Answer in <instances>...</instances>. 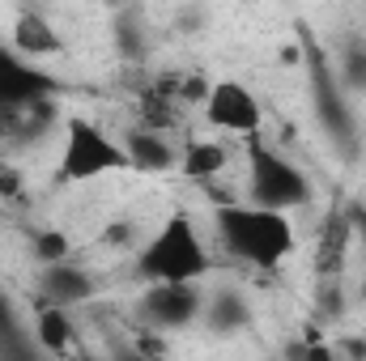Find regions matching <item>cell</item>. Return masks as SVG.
I'll use <instances>...</instances> for the list:
<instances>
[{"mask_svg":"<svg viewBox=\"0 0 366 361\" xmlns=\"http://www.w3.org/2000/svg\"><path fill=\"white\" fill-rule=\"evenodd\" d=\"M213 230L226 255L252 264V268H277L294 255V221L281 208L264 204H222L213 208Z\"/></svg>","mask_w":366,"mask_h":361,"instance_id":"1","label":"cell"},{"mask_svg":"<svg viewBox=\"0 0 366 361\" xmlns=\"http://www.w3.org/2000/svg\"><path fill=\"white\" fill-rule=\"evenodd\" d=\"M137 272L145 280H200V276H209L213 260H209V247H204L196 221L187 213H171L158 225V234L141 247Z\"/></svg>","mask_w":366,"mask_h":361,"instance_id":"2","label":"cell"},{"mask_svg":"<svg viewBox=\"0 0 366 361\" xmlns=\"http://www.w3.org/2000/svg\"><path fill=\"white\" fill-rule=\"evenodd\" d=\"M247 191H252V204L281 208V213H294V208L311 204V195H315L311 179L285 153L264 145L260 136H252V145H247Z\"/></svg>","mask_w":366,"mask_h":361,"instance_id":"3","label":"cell"},{"mask_svg":"<svg viewBox=\"0 0 366 361\" xmlns=\"http://www.w3.org/2000/svg\"><path fill=\"white\" fill-rule=\"evenodd\" d=\"M128 149L124 141L107 136L94 119H69L64 123V145H60V179L64 183H94L102 175L128 171Z\"/></svg>","mask_w":366,"mask_h":361,"instance_id":"4","label":"cell"},{"mask_svg":"<svg viewBox=\"0 0 366 361\" xmlns=\"http://www.w3.org/2000/svg\"><path fill=\"white\" fill-rule=\"evenodd\" d=\"M204 310V298L196 289V280H149L145 298H141V319L158 332H175L196 323Z\"/></svg>","mask_w":366,"mask_h":361,"instance_id":"5","label":"cell"},{"mask_svg":"<svg viewBox=\"0 0 366 361\" xmlns=\"http://www.w3.org/2000/svg\"><path fill=\"white\" fill-rule=\"evenodd\" d=\"M200 106H204V119L213 128L234 132V136H256L260 123H264L260 98L247 90L243 81H217V86H209V98Z\"/></svg>","mask_w":366,"mask_h":361,"instance_id":"6","label":"cell"},{"mask_svg":"<svg viewBox=\"0 0 366 361\" xmlns=\"http://www.w3.org/2000/svg\"><path fill=\"white\" fill-rule=\"evenodd\" d=\"M51 90V81L34 68H26L17 56L0 51V115H21L26 106L43 102V93Z\"/></svg>","mask_w":366,"mask_h":361,"instance_id":"7","label":"cell"},{"mask_svg":"<svg viewBox=\"0 0 366 361\" xmlns=\"http://www.w3.org/2000/svg\"><path fill=\"white\" fill-rule=\"evenodd\" d=\"M43 293L47 302L56 306H77L94 293V276L69 260H47V272H43Z\"/></svg>","mask_w":366,"mask_h":361,"instance_id":"8","label":"cell"},{"mask_svg":"<svg viewBox=\"0 0 366 361\" xmlns=\"http://www.w3.org/2000/svg\"><path fill=\"white\" fill-rule=\"evenodd\" d=\"M13 51L17 56H64V39L60 30L43 17V13H21L13 21Z\"/></svg>","mask_w":366,"mask_h":361,"instance_id":"9","label":"cell"},{"mask_svg":"<svg viewBox=\"0 0 366 361\" xmlns=\"http://www.w3.org/2000/svg\"><path fill=\"white\" fill-rule=\"evenodd\" d=\"M124 149H128V162L137 166V171H171L175 166V153H171V145L154 132V128H132L128 136H124Z\"/></svg>","mask_w":366,"mask_h":361,"instance_id":"10","label":"cell"},{"mask_svg":"<svg viewBox=\"0 0 366 361\" xmlns=\"http://www.w3.org/2000/svg\"><path fill=\"white\" fill-rule=\"evenodd\" d=\"M226 162H230V149H226L222 141H192V145L183 149V175L196 179V183L217 179V175L226 171Z\"/></svg>","mask_w":366,"mask_h":361,"instance_id":"11","label":"cell"},{"mask_svg":"<svg viewBox=\"0 0 366 361\" xmlns=\"http://www.w3.org/2000/svg\"><path fill=\"white\" fill-rule=\"evenodd\" d=\"M34 332H39V340H43L47 353H64V349L73 345V319H69V306L47 302V306L39 310V319H34Z\"/></svg>","mask_w":366,"mask_h":361,"instance_id":"12","label":"cell"},{"mask_svg":"<svg viewBox=\"0 0 366 361\" xmlns=\"http://www.w3.org/2000/svg\"><path fill=\"white\" fill-rule=\"evenodd\" d=\"M213 323H247V310L234 302V298H217V306H213Z\"/></svg>","mask_w":366,"mask_h":361,"instance_id":"13","label":"cell"},{"mask_svg":"<svg viewBox=\"0 0 366 361\" xmlns=\"http://www.w3.org/2000/svg\"><path fill=\"white\" fill-rule=\"evenodd\" d=\"M39 255H43V260H69V243H64L60 234H43V238H39Z\"/></svg>","mask_w":366,"mask_h":361,"instance_id":"14","label":"cell"},{"mask_svg":"<svg viewBox=\"0 0 366 361\" xmlns=\"http://www.w3.org/2000/svg\"><path fill=\"white\" fill-rule=\"evenodd\" d=\"M183 98H187V102H204V98H209V86H204V81H200V77H187V81H183Z\"/></svg>","mask_w":366,"mask_h":361,"instance_id":"15","label":"cell"},{"mask_svg":"<svg viewBox=\"0 0 366 361\" xmlns=\"http://www.w3.org/2000/svg\"><path fill=\"white\" fill-rule=\"evenodd\" d=\"M102 238H107L111 247H119V243H128V238H132V225H128V221H115V225H111Z\"/></svg>","mask_w":366,"mask_h":361,"instance_id":"16","label":"cell"},{"mask_svg":"<svg viewBox=\"0 0 366 361\" xmlns=\"http://www.w3.org/2000/svg\"><path fill=\"white\" fill-rule=\"evenodd\" d=\"M354 221H358V234H362V247H366V213H354Z\"/></svg>","mask_w":366,"mask_h":361,"instance_id":"17","label":"cell"},{"mask_svg":"<svg viewBox=\"0 0 366 361\" xmlns=\"http://www.w3.org/2000/svg\"><path fill=\"white\" fill-rule=\"evenodd\" d=\"M0 171H4V162H0Z\"/></svg>","mask_w":366,"mask_h":361,"instance_id":"18","label":"cell"}]
</instances>
